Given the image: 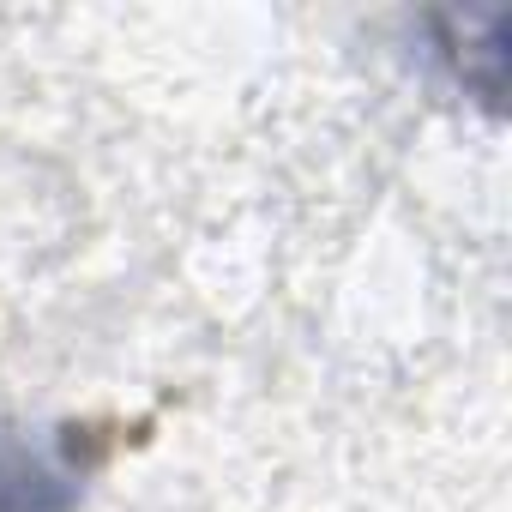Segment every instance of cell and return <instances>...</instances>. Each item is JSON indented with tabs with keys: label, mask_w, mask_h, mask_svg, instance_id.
<instances>
[{
	"label": "cell",
	"mask_w": 512,
	"mask_h": 512,
	"mask_svg": "<svg viewBox=\"0 0 512 512\" xmlns=\"http://www.w3.org/2000/svg\"><path fill=\"white\" fill-rule=\"evenodd\" d=\"M55 506H61V494H55L49 464L0 446V512H55Z\"/></svg>",
	"instance_id": "obj_1"
}]
</instances>
